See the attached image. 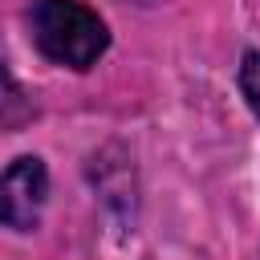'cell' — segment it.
Returning a JSON list of instances; mask_svg holds the SVG:
<instances>
[{
	"label": "cell",
	"mask_w": 260,
	"mask_h": 260,
	"mask_svg": "<svg viewBox=\"0 0 260 260\" xmlns=\"http://www.w3.org/2000/svg\"><path fill=\"white\" fill-rule=\"evenodd\" d=\"M49 195V171L37 154H20L0 171V223L12 232H32Z\"/></svg>",
	"instance_id": "cell-2"
},
{
	"label": "cell",
	"mask_w": 260,
	"mask_h": 260,
	"mask_svg": "<svg viewBox=\"0 0 260 260\" xmlns=\"http://www.w3.org/2000/svg\"><path fill=\"white\" fill-rule=\"evenodd\" d=\"M240 89H244L248 106L260 114V53H248V57H244V69H240Z\"/></svg>",
	"instance_id": "cell-3"
},
{
	"label": "cell",
	"mask_w": 260,
	"mask_h": 260,
	"mask_svg": "<svg viewBox=\"0 0 260 260\" xmlns=\"http://www.w3.org/2000/svg\"><path fill=\"white\" fill-rule=\"evenodd\" d=\"M28 24L37 49L69 69H89L110 45L106 20L81 0H32Z\"/></svg>",
	"instance_id": "cell-1"
},
{
	"label": "cell",
	"mask_w": 260,
	"mask_h": 260,
	"mask_svg": "<svg viewBox=\"0 0 260 260\" xmlns=\"http://www.w3.org/2000/svg\"><path fill=\"white\" fill-rule=\"evenodd\" d=\"M138 4H154V0H138Z\"/></svg>",
	"instance_id": "cell-5"
},
{
	"label": "cell",
	"mask_w": 260,
	"mask_h": 260,
	"mask_svg": "<svg viewBox=\"0 0 260 260\" xmlns=\"http://www.w3.org/2000/svg\"><path fill=\"white\" fill-rule=\"evenodd\" d=\"M16 102V81H12V73H8V61H4V49H0V114L8 110Z\"/></svg>",
	"instance_id": "cell-4"
}]
</instances>
